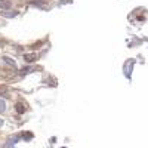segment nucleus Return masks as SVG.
<instances>
[{"label":"nucleus","mask_w":148,"mask_h":148,"mask_svg":"<svg viewBox=\"0 0 148 148\" xmlns=\"http://www.w3.org/2000/svg\"><path fill=\"white\" fill-rule=\"evenodd\" d=\"M2 15H3V16H6V18H14V16H16V15H18V12H15V10H6V12H3Z\"/></svg>","instance_id":"2"},{"label":"nucleus","mask_w":148,"mask_h":148,"mask_svg":"<svg viewBox=\"0 0 148 148\" xmlns=\"http://www.w3.org/2000/svg\"><path fill=\"white\" fill-rule=\"evenodd\" d=\"M9 8H10L9 0H0V9H9Z\"/></svg>","instance_id":"3"},{"label":"nucleus","mask_w":148,"mask_h":148,"mask_svg":"<svg viewBox=\"0 0 148 148\" xmlns=\"http://www.w3.org/2000/svg\"><path fill=\"white\" fill-rule=\"evenodd\" d=\"M3 59H5L6 64H9V65H12V67H15V61H14V59H10L9 56H5Z\"/></svg>","instance_id":"5"},{"label":"nucleus","mask_w":148,"mask_h":148,"mask_svg":"<svg viewBox=\"0 0 148 148\" xmlns=\"http://www.w3.org/2000/svg\"><path fill=\"white\" fill-rule=\"evenodd\" d=\"M2 126H3V120H2V119H0V127H2Z\"/></svg>","instance_id":"9"},{"label":"nucleus","mask_w":148,"mask_h":148,"mask_svg":"<svg viewBox=\"0 0 148 148\" xmlns=\"http://www.w3.org/2000/svg\"><path fill=\"white\" fill-rule=\"evenodd\" d=\"M22 138L24 139H31L33 138V133H25V135H22Z\"/></svg>","instance_id":"8"},{"label":"nucleus","mask_w":148,"mask_h":148,"mask_svg":"<svg viewBox=\"0 0 148 148\" xmlns=\"http://www.w3.org/2000/svg\"><path fill=\"white\" fill-rule=\"evenodd\" d=\"M24 59L27 61V62H33V61L37 59V55L36 53H28V55H24Z\"/></svg>","instance_id":"1"},{"label":"nucleus","mask_w":148,"mask_h":148,"mask_svg":"<svg viewBox=\"0 0 148 148\" xmlns=\"http://www.w3.org/2000/svg\"><path fill=\"white\" fill-rule=\"evenodd\" d=\"M5 110H6V102L3 99H0V113H3Z\"/></svg>","instance_id":"6"},{"label":"nucleus","mask_w":148,"mask_h":148,"mask_svg":"<svg viewBox=\"0 0 148 148\" xmlns=\"http://www.w3.org/2000/svg\"><path fill=\"white\" fill-rule=\"evenodd\" d=\"M62 148H67V147H62Z\"/></svg>","instance_id":"10"},{"label":"nucleus","mask_w":148,"mask_h":148,"mask_svg":"<svg viewBox=\"0 0 148 148\" xmlns=\"http://www.w3.org/2000/svg\"><path fill=\"white\" fill-rule=\"evenodd\" d=\"M15 110L18 111V113H19V114H22V113H24V111H25V107H24L22 104H16V105H15Z\"/></svg>","instance_id":"4"},{"label":"nucleus","mask_w":148,"mask_h":148,"mask_svg":"<svg viewBox=\"0 0 148 148\" xmlns=\"http://www.w3.org/2000/svg\"><path fill=\"white\" fill-rule=\"evenodd\" d=\"M3 148H14V142H12V141H8V142L3 145Z\"/></svg>","instance_id":"7"}]
</instances>
